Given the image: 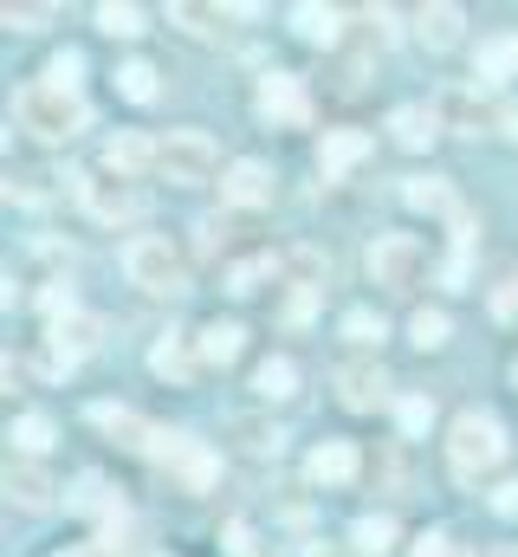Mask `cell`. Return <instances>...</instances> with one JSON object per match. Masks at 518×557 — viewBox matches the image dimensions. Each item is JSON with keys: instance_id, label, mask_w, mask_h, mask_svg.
<instances>
[{"instance_id": "cell-27", "label": "cell", "mask_w": 518, "mask_h": 557, "mask_svg": "<svg viewBox=\"0 0 518 557\" xmlns=\"http://www.w3.org/2000/svg\"><path fill=\"white\" fill-rule=\"evenodd\" d=\"M383 311H370V305H357V311H344V337L350 344H383Z\"/></svg>"}, {"instance_id": "cell-20", "label": "cell", "mask_w": 518, "mask_h": 557, "mask_svg": "<svg viewBox=\"0 0 518 557\" xmlns=\"http://www.w3.org/2000/svg\"><path fill=\"white\" fill-rule=\"evenodd\" d=\"M402 201L421 208V214H454V195H447V182H434V175H408V182H402Z\"/></svg>"}, {"instance_id": "cell-28", "label": "cell", "mask_w": 518, "mask_h": 557, "mask_svg": "<svg viewBox=\"0 0 518 557\" xmlns=\"http://www.w3.org/2000/svg\"><path fill=\"white\" fill-rule=\"evenodd\" d=\"M350 545L370 557H383L395 545V519H357V532H350Z\"/></svg>"}, {"instance_id": "cell-26", "label": "cell", "mask_w": 518, "mask_h": 557, "mask_svg": "<svg viewBox=\"0 0 518 557\" xmlns=\"http://www.w3.org/2000/svg\"><path fill=\"white\" fill-rule=\"evenodd\" d=\"M98 26H104L111 39H136V33H143V13L124 7V0H104V7H98Z\"/></svg>"}, {"instance_id": "cell-32", "label": "cell", "mask_w": 518, "mask_h": 557, "mask_svg": "<svg viewBox=\"0 0 518 557\" xmlns=\"http://www.w3.org/2000/svg\"><path fill=\"white\" fill-rule=\"evenodd\" d=\"M78 72H85V59H78V52H59L52 72H46V85H52V91H78Z\"/></svg>"}, {"instance_id": "cell-13", "label": "cell", "mask_w": 518, "mask_h": 557, "mask_svg": "<svg viewBox=\"0 0 518 557\" xmlns=\"http://www.w3.org/2000/svg\"><path fill=\"white\" fill-rule=\"evenodd\" d=\"M460 26H467V13H460L454 0H434V7H421V13H415V39H421V46H434V52H447V46L460 39Z\"/></svg>"}, {"instance_id": "cell-31", "label": "cell", "mask_w": 518, "mask_h": 557, "mask_svg": "<svg viewBox=\"0 0 518 557\" xmlns=\"http://www.w3.org/2000/svg\"><path fill=\"white\" fill-rule=\"evenodd\" d=\"M395 416H402V434H428L434 403H428V396H402V409H395Z\"/></svg>"}, {"instance_id": "cell-6", "label": "cell", "mask_w": 518, "mask_h": 557, "mask_svg": "<svg viewBox=\"0 0 518 557\" xmlns=\"http://www.w3.org/2000/svg\"><path fill=\"white\" fill-rule=\"evenodd\" d=\"M428 267V253L408 234H377L370 240V278L377 285H415V273Z\"/></svg>"}, {"instance_id": "cell-10", "label": "cell", "mask_w": 518, "mask_h": 557, "mask_svg": "<svg viewBox=\"0 0 518 557\" xmlns=\"http://www.w3.org/2000/svg\"><path fill=\"white\" fill-rule=\"evenodd\" d=\"M305 473H311V486H344V480H357V447L350 441H318Z\"/></svg>"}, {"instance_id": "cell-42", "label": "cell", "mask_w": 518, "mask_h": 557, "mask_svg": "<svg viewBox=\"0 0 518 557\" xmlns=\"http://www.w3.org/2000/svg\"><path fill=\"white\" fill-rule=\"evenodd\" d=\"M499 124H506V137H518V104H506V111H499Z\"/></svg>"}, {"instance_id": "cell-17", "label": "cell", "mask_w": 518, "mask_h": 557, "mask_svg": "<svg viewBox=\"0 0 518 557\" xmlns=\"http://www.w3.org/2000/svg\"><path fill=\"white\" fill-rule=\"evenodd\" d=\"M518 72V33H493L486 46H480V59H473V78L480 85H499V78H513Z\"/></svg>"}, {"instance_id": "cell-39", "label": "cell", "mask_w": 518, "mask_h": 557, "mask_svg": "<svg viewBox=\"0 0 518 557\" xmlns=\"http://www.w3.org/2000/svg\"><path fill=\"white\" fill-rule=\"evenodd\" d=\"M493 506H499V512H506V519H518V480H506V486H499V493H493Z\"/></svg>"}, {"instance_id": "cell-2", "label": "cell", "mask_w": 518, "mask_h": 557, "mask_svg": "<svg viewBox=\"0 0 518 557\" xmlns=\"http://www.w3.org/2000/svg\"><path fill=\"white\" fill-rule=\"evenodd\" d=\"M13 117H20V131H33V137H46V143H65V137L85 131V104H78V91H52V85L20 91V98H13Z\"/></svg>"}, {"instance_id": "cell-24", "label": "cell", "mask_w": 518, "mask_h": 557, "mask_svg": "<svg viewBox=\"0 0 518 557\" xmlns=\"http://www.w3.org/2000/svg\"><path fill=\"white\" fill-rule=\"evenodd\" d=\"M447 331H454V324H447V311H434V305H421V311L408 318V337H415L421 350H441V344H447Z\"/></svg>"}, {"instance_id": "cell-37", "label": "cell", "mask_w": 518, "mask_h": 557, "mask_svg": "<svg viewBox=\"0 0 518 557\" xmlns=\"http://www.w3.org/2000/svg\"><path fill=\"white\" fill-rule=\"evenodd\" d=\"M227 552H234V557H247V552H254V532H247V525H240V519H234V525H227Z\"/></svg>"}, {"instance_id": "cell-23", "label": "cell", "mask_w": 518, "mask_h": 557, "mask_svg": "<svg viewBox=\"0 0 518 557\" xmlns=\"http://www.w3.org/2000/svg\"><path fill=\"white\" fill-rule=\"evenodd\" d=\"M195 350H201V363H234L240 357V324H208L195 337Z\"/></svg>"}, {"instance_id": "cell-11", "label": "cell", "mask_w": 518, "mask_h": 557, "mask_svg": "<svg viewBox=\"0 0 518 557\" xmlns=\"http://www.w3.org/2000/svg\"><path fill=\"white\" fill-rule=\"evenodd\" d=\"M221 201H234V208L272 201V169H266V162H234V169L221 175Z\"/></svg>"}, {"instance_id": "cell-1", "label": "cell", "mask_w": 518, "mask_h": 557, "mask_svg": "<svg viewBox=\"0 0 518 557\" xmlns=\"http://www.w3.org/2000/svg\"><path fill=\"white\" fill-rule=\"evenodd\" d=\"M506 460V434H499V421L480 416V409H467V416H454L447 428V467H454V480H480V473H493Z\"/></svg>"}, {"instance_id": "cell-18", "label": "cell", "mask_w": 518, "mask_h": 557, "mask_svg": "<svg viewBox=\"0 0 518 557\" xmlns=\"http://www.w3.org/2000/svg\"><path fill=\"white\" fill-rule=\"evenodd\" d=\"M195 363H201V350H195L188 337H162V344L149 350V370H156V376H169V383H188V376H195Z\"/></svg>"}, {"instance_id": "cell-36", "label": "cell", "mask_w": 518, "mask_h": 557, "mask_svg": "<svg viewBox=\"0 0 518 557\" xmlns=\"http://www.w3.org/2000/svg\"><path fill=\"white\" fill-rule=\"evenodd\" d=\"M311 292H318V285H298V292H292V305H285V318H292V324H298V318H311Z\"/></svg>"}, {"instance_id": "cell-38", "label": "cell", "mask_w": 518, "mask_h": 557, "mask_svg": "<svg viewBox=\"0 0 518 557\" xmlns=\"http://www.w3.org/2000/svg\"><path fill=\"white\" fill-rule=\"evenodd\" d=\"M46 20V7H7V26H39Z\"/></svg>"}, {"instance_id": "cell-4", "label": "cell", "mask_w": 518, "mask_h": 557, "mask_svg": "<svg viewBox=\"0 0 518 557\" xmlns=\"http://www.w3.org/2000/svg\"><path fill=\"white\" fill-rule=\"evenodd\" d=\"M156 169L169 182H208L221 169V149H214L208 131H175V137H162V149H156Z\"/></svg>"}, {"instance_id": "cell-14", "label": "cell", "mask_w": 518, "mask_h": 557, "mask_svg": "<svg viewBox=\"0 0 518 557\" xmlns=\"http://www.w3.org/2000/svg\"><path fill=\"white\" fill-rule=\"evenodd\" d=\"M363 156H370V137H363V131H324V143H318V169H324V182L344 175V169H357Z\"/></svg>"}, {"instance_id": "cell-25", "label": "cell", "mask_w": 518, "mask_h": 557, "mask_svg": "<svg viewBox=\"0 0 518 557\" xmlns=\"http://www.w3.org/2000/svg\"><path fill=\"white\" fill-rule=\"evenodd\" d=\"M118 91H124L130 104H149L156 98V65L149 59H130L124 72H118Z\"/></svg>"}, {"instance_id": "cell-40", "label": "cell", "mask_w": 518, "mask_h": 557, "mask_svg": "<svg viewBox=\"0 0 518 557\" xmlns=\"http://www.w3.org/2000/svg\"><path fill=\"white\" fill-rule=\"evenodd\" d=\"M370 26H377V39H383V46L395 39V13H388V7H377V13H370Z\"/></svg>"}, {"instance_id": "cell-7", "label": "cell", "mask_w": 518, "mask_h": 557, "mask_svg": "<svg viewBox=\"0 0 518 557\" xmlns=\"http://www.w3.org/2000/svg\"><path fill=\"white\" fill-rule=\"evenodd\" d=\"M98 318H85V311H65V318H52V331H46V350H52V370H72L85 350H98Z\"/></svg>"}, {"instance_id": "cell-41", "label": "cell", "mask_w": 518, "mask_h": 557, "mask_svg": "<svg viewBox=\"0 0 518 557\" xmlns=\"http://www.w3.org/2000/svg\"><path fill=\"white\" fill-rule=\"evenodd\" d=\"M493 311H499V318H518V285H506V292L493 298Z\"/></svg>"}, {"instance_id": "cell-35", "label": "cell", "mask_w": 518, "mask_h": 557, "mask_svg": "<svg viewBox=\"0 0 518 557\" xmlns=\"http://www.w3.org/2000/svg\"><path fill=\"white\" fill-rule=\"evenodd\" d=\"M7 195H20V201H46V175H20V182H7Z\"/></svg>"}, {"instance_id": "cell-5", "label": "cell", "mask_w": 518, "mask_h": 557, "mask_svg": "<svg viewBox=\"0 0 518 557\" xmlns=\"http://www.w3.org/2000/svg\"><path fill=\"white\" fill-rule=\"evenodd\" d=\"M143 447H149V460H162V467H169L182 486H195V493L214 486V473H221L214 454H208L201 441H188V434H143Z\"/></svg>"}, {"instance_id": "cell-3", "label": "cell", "mask_w": 518, "mask_h": 557, "mask_svg": "<svg viewBox=\"0 0 518 557\" xmlns=\"http://www.w3.org/2000/svg\"><path fill=\"white\" fill-rule=\"evenodd\" d=\"M124 273H130V285L162 292V298L188 292V267H182V253H175L162 234H136V240H130L124 247Z\"/></svg>"}, {"instance_id": "cell-19", "label": "cell", "mask_w": 518, "mask_h": 557, "mask_svg": "<svg viewBox=\"0 0 518 557\" xmlns=\"http://www.w3.org/2000/svg\"><path fill=\"white\" fill-rule=\"evenodd\" d=\"M292 26H298V39H311V46H331V39H337V26H344V13H337V7H318V0H305V7H292Z\"/></svg>"}, {"instance_id": "cell-9", "label": "cell", "mask_w": 518, "mask_h": 557, "mask_svg": "<svg viewBox=\"0 0 518 557\" xmlns=\"http://www.w3.org/2000/svg\"><path fill=\"white\" fill-rule=\"evenodd\" d=\"M259 117H266V124H305V91H298L292 72H272V78L259 85Z\"/></svg>"}, {"instance_id": "cell-29", "label": "cell", "mask_w": 518, "mask_h": 557, "mask_svg": "<svg viewBox=\"0 0 518 557\" xmlns=\"http://www.w3.org/2000/svg\"><path fill=\"white\" fill-rule=\"evenodd\" d=\"M13 447H20V454H46V447H52V421L46 416H20L13 421Z\"/></svg>"}, {"instance_id": "cell-33", "label": "cell", "mask_w": 518, "mask_h": 557, "mask_svg": "<svg viewBox=\"0 0 518 557\" xmlns=\"http://www.w3.org/2000/svg\"><path fill=\"white\" fill-rule=\"evenodd\" d=\"M266 273H272V260H247V267H234V273H227V292H234V298H247Z\"/></svg>"}, {"instance_id": "cell-12", "label": "cell", "mask_w": 518, "mask_h": 557, "mask_svg": "<svg viewBox=\"0 0 518 557\" xmlns=\"http://www.w3.org/2000/svg\"><path fill=\"white\" fill-rule=\"evenodd\" d=\"M337 389H344L350 409H383L388 403V376L377 363H344V370H337Z\"/></svg>"}, {"instance_id": "cell-16", "label": "cell", "mask_w": 518, "mask_h": 557, "mask_svg": "<svg viewBox=\"0 0 518 557\" xmlns=\"http://www.w3.org/2000/svg\"><path fill=\"white\" fill-rule=\"evenodd\" d=\"M388 137L402 143V149H428V143L441 137V117L428 104H402V111H388Z\"/></svg>"}, {"instance_id": "cell-15", "label": "cell", "mask_w": 518, "mask_h": 557, "mask_svg": "<svg viewBox=\"0 0 518 557\" xmlns=\"http://www.w3.org/2000/svg\"><path fill=\"white\" fill-rule=\"evenodd\" d=\"M156 149H162V143H149V137H136V131H118V137L104 143V169H111V175H143V169H149V162H156Z\"/></svg>"}, {"instance_id": "cell-22", "label": "cell", "mask_w": 518, "mask_h": 557, "mask_svg": "<svg viewBox=\"0 0 518 557\" xmlns=\"http://www.w3.org/2000/svg\"><path fill=\"white\" fill-rule=\"evenodd\" d=\"M254 389L266 396V403H285V396L298 389V370H292L285 357H266V363L254 370Z\"/></svg>"}, {"instance_id": "cell-30", "label": "cell", "mask_w": 518, "mask_h": 557, "mask_svg": "<svg viewBox=\"0 0 518 557\" xmlns=\"http://www.w3.org/2000/svg\"><path fill=\"white\" fill-rule=\"evenodd\" d=\"M169 20H182L188 33H201V39H214L221 33V13L214 7H169Z\"/></svg>"}, {"instance_id": "cell-34", "label": "cell", "mask_w": 518, "mask_h": 557, "mask_svg": "<svg viewBox=\"0 0 518 557\" xmlns=\"http://www.w3.org/2000/svg\"><path fill=\"white\" fill-rule=\"evenodd\" d=\"M415 557H473L460 539H447V532H428L421 545H415Z\"/></svg>"}, {"instance_id": "cell-8", "label": "cell", "mask_w": 518, "mask_h": 557, "mask_svg": "<svg viewBox=\"0 0 518 557\" xmlns=\"http://www.w3.org/2000/svg\"><path fill=\"white\" fill-rule=\"evenodd\" d=\"M72 188H78V195L91 201V214H98V221H136V214H143V195H136V188H124V182L111 188V182L72 175Z\"/></svg>"}, {"instance_id": "cell-43", "label": "cell", "mask_w": 518, "mask_h": 557, "mask_svg": "<svg viewBox=\"0 0 518 557\" xmlns=\"http://www.w3.org/2000/svg\"><path fill=\"white\" fill-rule=\"evenodd\" d=\"M493 557H518V545H506V552H493Z\"/></svg>"}, {"instance_id": "cell-21", "label": "cell", "mask_w": 518, "mask_h": 557, "mask_svg": "<svg viewBox=\"0 0 518 557\" xmlns=\"http://www.w3.org/2000/svg\"><path fill=\"white\" fill-rule=\"evenodd\" d=\"M7 493L20 499V506H52V480L33 467V460H20V467H7Z\"/></svg>"}]
</instances>
